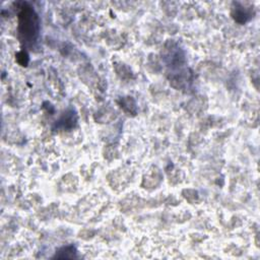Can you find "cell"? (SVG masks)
<instances>
[{
	"mask_svg": "<svg viewBox=\"0 0 260 260\" xmlns=\"http://www.w3.org/2000/svg\"><path fill=\"white\" fill-rule=\"evenodd\" d=\"M19 32L24 40L34 41L38 35V17L29 7L23 8L19 13Z\"/></svg>",
	"mask_w": 260,
	"mask_h": 260,
	"instance_id": "6da1fadb",
	"label": "cell"
}]
</instances>
